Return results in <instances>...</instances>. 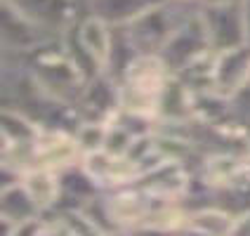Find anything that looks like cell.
Instances as JSON below:
<instances>
[{
    "label": "cell",
    "instance_id": "obj_1",
    "mask_svg": "<svg viewBox=\"0 0 250 236\" xmlns=\"http://www.w3.org/2000/svg\"><path fill=\"white\" fill-rule=\"evenodd\" d=\"M201 17L212 52H224L250 43L241 2H201Z\"/></svg>",
    "mask_w": 250,
    "mask_h": 236
},
{
    "label": "cell",
    "instance_id": "obj_2",
    "mask_svg": "<svg viewBox=\"0 0 250 236\" xmlns=\"http://www.w3.org/2000/svg\"><path fill=\"white\" fill-rule=\"evenodd\" d=\"M208 52H212V50H210L206 24L201 17V5H198L177 26V31L170 36L166 47L161 50V57L172 73H180L182 69H187L189 64H194L196 59L206 57Z\"/></svg>",
    "mask_w": 250,
    "mask_h": 236
},
{
    "label": "cell",
    "instance_id": "obj_3",
    "mask_svg": "<svg viewBox=\"0 0 250 236\" xmlns=\"http://www.w3.org/2000/svg\"><path fill=\"white\" fill-rule=\"evenodd\" d=\"M21 14H26L31 21L50 31L52 36H64L69 28L78 24L83 17L81 7L83 0H7Z\"/></svg>",
    "mask_w": 250,
    "mask_h": 236
},
{
    "label": "cell",
    "instance_id": "obj_4",
    "mask_svg": "<svg viewBox=\"0 0 250 236\" xmlns=\"http://www.w3.org/2000/svg\"><path fill=\"white\" fill-rule=\"evenodd\" d=\"M62 36H52L50 31L31 21L26 14H21L14 5L2 0V47L5 55H28L38 45L55 41Z\"/></svg>",
    "mask_w": 250,
    "mask_h": 236
},
{
    "label": "cell",
    "instance_id": "obj_5",
    "mask_svg": "<svg viewBox=\"0 0 250 236\" xmlns=\"http://www.w3.org/2000/svg\"><path fill=\"white\" fill-rule=\"evenodd\" d=\"M83 151L76 142V135L59 128H42L36 144H33V166L66 170L81 163Z\"/></svg>",
    "mask_w": 250,
    "mask_h": 236
},
{
    "label": "cell",
    "instance_id": "obj_6",
    "mask_svg": "<svg viewBox=\"0 0 250 236\" xmlns=\"http://www.w3.org/2000/svg\"><path fill=\"white\" fill-rule=\"evenodd\" d=\"M250 83V43L215 52L212 66V92L231 99L238 90Z\"/></svg>",
    "mask_w": 250,
    "mask_h": 236
},
{
    "label": "cell",
    "instance_id": "obj_7",
    "mask_svg": "<svg viewBox=\"0 0 250 236\" xmlns=\"http://www.w3.org/2000/svg\"><path fill=\"white\" fill-rule=\"evenodd\" d=\"M42 213L31 198L24 182L0 187V224L5 234H17V229L28 220L41 217Z\"/></svg>",
    "mask_w": 250,
    "mask_h": 236
},
{
    "label": "cell",
    "instance_id": "obj_8",
    "mask_svg": "<svg viewBox=\"0 0 250 236\" xmlns=\"http://www.w3.org/2000/svg\"><path fill=\"white\" fill-rule=\"evenodd\" d=\"M73 33H76V38L81 43V47L99 64V69L106 71L109 55H111V45H113L111 24L104 21L97 14L87 12L78 19V24L73 26Z\"/></svg>",
    "mask_w": 250,
    "mask_h": 236
},
{
    "label": "cell",
    "instance_id": "obj_9",
    "mask_svg": "<svg viewBox=\"0 0 250 236\" xmlns=\"http://www.w3.org/2000/svg\"><path fill=\"white\" fill-rule=\"evenodd\" d=\"M24 187L28 189L31 198L36 201V206L41 208V213H52L55 208H59L62 201V172L52 170V168H42L33 166L24 172Z\"/></svg>",
    "mask_w": 250,
    "mask_h": 236
},
{
    "label": "cell",
    "instance_id": "obj_10",
    "mask_svg": "<svg viewBox=\"0 0 250 236\" xmlns=\"http://www.w3.org/2000/svg\"><path fill=\"white\" fill-rule=\"evenodd\" d=\"M163 2L167 0H87L85 10L102 17L111 26H127L130 21Z\"/></svg>",
    "mask_w": 250,
    "mask_h": 236
},
{
    "label": "cell",
    "instance_id": "obj_11",
    "mask_svg": "<svg viewBox=\"0 0 250 236\" xmlns=\"http://www.w3.org/2000/svg\"><path fill=\"white\" fill-rule=\"evenodd\" d=\"M236 227V213L224 208L220 203H212L206 208L189 210L187 217V229L184 232H196V234H234Z\"/></svg>",
    "mask_w": 250,
    "mask_h": 236
},
{
    "label": "cell",
    "instance_id": "obj_12",
    "mask_svg": "<svg viewBox=\"0 0 250 236\" xmlns=\"http://www.w3.org/2000/svg\"><path fill=\"white\" fill-rule=\"evenodd\" d=\"M76 142L81 151H97L106 147V135H109V121H83L76 128Z\"/></svg>",
    "mask_w": 250,
    "mask_h": 236
},
{
    "label": "cell",
    "instance_id": "obj_13",
    "mask_svg": "<svg viewBox=\"0 0 250 236\" xmlns=\"http://www.w3.org/2000/svg\"><path fill=\"white\" fill-rule=\"evenodd\" d=\"M234 234H250V208L246 210V213H241V215L236 217Z\"/></svg>",
    "mask_w": 250,
    "mask_h": 236
},
{
    "label": "cell",
    "instance_id": "obj_14",
    "mask_svg": "<svg viewBox=\"0 0 250 236\" xmlns=\"http://www.w3.org/2000/svg\"><path fill=\"white\" fill-rule=\"evenodd\" d=\"M243 17H246V28H248V38H250V0H243Z\"/></svg>",
    "mask_w": 250,
    "mask_h": 236
},
{
    "label": "cell",
    "instance_id": "obj_15",
    "mask_svg": "<svg viewBox=\"0 0 250 236\" xmlns=\"http://www.w3.org/2000/svg\"><path fill=\"white\" fill-rule=\"evenodd\" d=\"M203 2H243V0H203Z\"/></svg>",
    "mask_w": 250,
    "mask_h": 236
},
{
    "label": "cell",
    "instance_id": "obj_16",
    "mask_svg": "<svg viewBox=\"0 0 250 236\" xmlns=\"http://www.w3.org/2000/svg\"><path fill=\"white\" fill-rule=\"evenodd\" d=\"M180 2H203V0H180Z\"/></svg>",
    "mask_w": 250,
    "mask_h": 236
},
{
    "label": "cell",
    "instance_id": "obj_17",
    "mask_svg": "<svg viewBox=\"0 0 250 236\" xmlns=\"http://www.w3.org/2000/svg\"><path fill=\"white\" fill-rule=\"evenodd\" d=\"M83 2H85V5H87V0H83Z\"/></svg>",
    "mask_w": 250,
    "mask_h": 236
}]
</instances>
